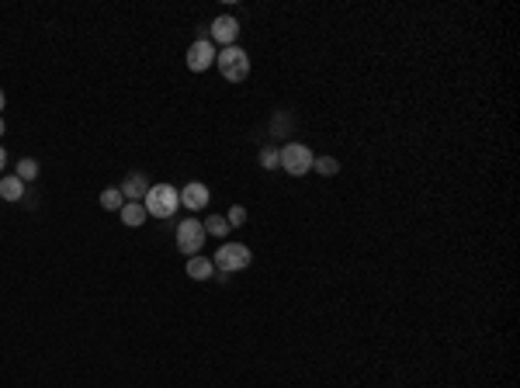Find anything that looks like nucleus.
I'll list each match as a JSON object with an SVG mask.
<instances>
[{
    "mask_svg": "<svg viewBox=\"0 0 520 388\" xmlns=\"http://www.w3.org/2000/svg\"><path fill=\"white\" fill-rule=\"evenodd\" d=\"M146 205V215H157V219H170L181 205V191L170 188V184H149V194L142 198Z\"/></svg>",
    "mask_w": 520,
    "mask_h": 388,
    "instance_id": "f257e3e1",
    "label": "nucleus"
},
{
    "mask_svg": "<svg viewBox=\"0 0 520 388\" xmlns=\"http://www.w3.org/2000/svg\"><path fill=\"white\" fill-rule=\"evenodd\" d=\"M215 63L222 69V76H226L229 84H243L247 76H250V56L239 49V45H226L219 56H215Z\"/></svg>",
    "mask_w": 520,
    "mask_h": 388,
    "instance_id": "f03ea898",
    "label": "nucleus"
},
{
    "mask_svg": "<svg viewBox=\"0 0 520 388\" xmlns=\"http://www.w3.org/2000/svg\"><path fill=\"white\" fill-rule=\"evenodd\" d=\"M278 153H281V170L292 173V177H305V173L312 170V163H316L312 149L302 146V142H285Z\"/></svg>",
    "mask_w": 520,
    "mask_h": 388,
    "instance_id": "7ed1b4c3",
    "label": "nucleus"
},
{
    "mask_svg": "<svg viewBox=\"0 0 520 388\" xmlns=\"http://www.w3.org/2000/svg\"><path fill=\"white\" fill-rule=\"evenodd\" d=\"M250 246H243V243H222L219 246V253L212 257L215 263V270H222V274H232V270H243V267H250Z\"/></svg>",
    "mask_w": 520,
    "mask_h": 388,
    "instance_id": "20e7f679",
    "label": "nucleus"
},
{
    "mask_svg": "<svg viewBox=\"0 0 520 388\" xmlns=\"http://www.w3.org/2000/svg\"><path fill=\"white\" fill-rule=\"evenodd\" d=\"M174 239H177V250H181L184 257H198V250L205 246V226L195 222V219H184V222H177Z\"/></svg>",
    "mask_w": 520,
    "mask_h": 388,
    "instance_id": "39448f33",
    "label": "nucleus"
},
{
    "mask_svg": "<svg viewBox=\"0 0 520 388\" xmlns=\"http://www.w3.org/2000/svg\"><path fill=\"white\" fill-rule=\"evenodd\" d=\"M236 38H239V21L229 18V14L215 18V21L208 25V42H212V45L219 42V45L226 49V45H236Z\"/></svg>",
    "mask_w": 520,
    "mask_h": 388,
    "instance_id": "423d86ee",
    "label": "nucleus"
},
{
    "mask_svg": "<svg viewBox=\"0 0 520 388\" xmlns=\"http://www.w3.org/2000/svg\"><path fill=\"white\" fill-rule=\"evenodd\" d=\"M215 56H219V49H215L208 38H198L195 45L188 49V69H191V73H205L208 66L215 63Z\"/></svg>",
    "mask_w": 520,
    "mask_h": 388,
    "instance_id": "0eeeda50",
    "label": "nucleus"
},
{
    "mask_svg": "<svg viewBox=\"0 0 520 388\" xmlns=\"http://www.w3.org/2000/svg\"><path fill=\"white\" fill-rule=\"evenodd\" d=\"M208 198H212L208 188H205V184H198V181H191V184L181 191V205H184V208H191V212H201V208L208 205Z\"/></svg>",
    "mask_w": 520,
    "mask_h": 388,
    "instance_id": "6e6552de",
    "label": "nucleus"
},
{
    "mask_svg": "<svg viewBox=\"0 0 520 388\" xmlns=\"http://www.w3.org/2000/svg\"><path fill=\"white\" fill-rule=\"evenodd\" d=\"M118 191H122L125 201H142V198L149 194V181H146L142 173H129V177L122 181V188H118Z\"/></svg>",
    "mask_w": 520,
    "mask_h": 388,
    "instance_id": "1a4fd4ad",
    "label": "nucleus"
},
{
    "mask_svg": "<svg viewBox=\"0 0 520 388\" xmlns=\"http://www.w3.org/2000/svg\"><path fill=\"white\" fill-rule=\"evenodd\" d=\"M118 215H122V222H125L129 229H139L142 222H146V205H142V201H125Z\"/></svg>",
    "mask_w": 520,
    "mask_h": 388,
    "instance_id": "9d476101",
    "label": "nucleus"
},
{
    "mask_svg": "<svg viewBox=\"0 0 520 388\" xmlns=\"http://www.w3.org/2000/svg\"><path fill=\"white\" fill-rule=\"evenodd\" d=\"M212 274H215V263H212L208 257H201V253H198V257H188V278H195V281H208Z\"/></svg>",
    "mask_w": 520,
    "mask_h": 388,
    "instance_id": "9b49d317",
    "label": "nucleus"
},
{
    "mask_svg": "<svg viewBox=\"0 0 520 388\" xmlns=\"http://www.w3.org/2000/svg\"><path fill=\"white\" fill-rule=\"evenodd\" d=\"M0 198H4V201H21V198H25V181L4 177V181H0Z\"/></svg>",
    "mask_w": 520,
    "mask_h": 388,
    "instance_id": "f8f14e48",
    "label": "nucleus"
},
{
    "mask_svg": "<svg viewBox=\"0 0 520 388\" xmlns=\"http://www.w3.org/2000/svg\"><path fill=\"white\" fill-rule=\"evenodd\" d=\"M122 205H125V198H122L118 188H104L101 191V208L104 212H122Z\"/></svg>",
    "mask_w": 520,
    "mask_h": 388,
    "instance_id": "ddd939ff",
    "label": "nucleus"
},
{
    "mask_svg": "<svg viewBox=\"0 0 520 388\" xmlns=\"http://www.w3.org/2000/svg\"><path fill=\"white\" fill-rule=\"evenodd\" d=\"M201 226H205V236H219V239H226V232H229V222L222 215H212V219H205Z\"/></svg>",
    "mask_w": 520,
    "mask_h": 388,
    "instance_id": "4468645a",
    "label": "nucleus"
},
{
    "mask_svg": "<svg viewBox=\"0 0 520 388\" xmlns=\"http://www.w3.org/2000/svg\"><path fill=\"white\" fill-rule=\"evenodd\" d=\"M14 177H18V181H25V184H28V181H35V177H38V163L25 156V160L18 163V173H14Z\"/></svg>",
    "mask_w": 520,
    "mask_h": 388,
    "instance_id": "2eb2a0df",
    "label": "nucleus"
},
{
    "mask_svg": "<svg viewBox=\"0 0 520 388\" xmlns=\"http://www.w3.org/2000/svg\"><path fill=\"white\" fill-rule=\"evenodd\" d=\"M312 170H316V173H323V177H333V173L340 170V163L333 160V156H316V163H312Z\"/></svg>",
    "mask_w": 520,
    "mask_h": 388,
    "instance_id": "dca6fc26",
    "label": "nucleus"
},
{
    "mask_svg": "<svg viewBox=\"0 0 520 388\" xmlns=\"http://www.w3.org/2000/svg\"><path fill=\"white\" fill-rule=\"evenodd\" d=\"M278 163H281V153H278L274 146H267V149L260 153V166H264V170H274Z\"/></svg>",
    "mask_w": 520,
    "mask_h": 388,
    "instance_id": "f3484780",
    "label": "nucleus"
},
{
    "mask_svg": "<svg viewBox=\"0 0 520 388\" xmlns=\"http://www.w3.org/2000/svg\"><path fill=\"white\" fill-rule=\"evenodd\" d=\"M226 222H229V229L243 226V222H247V208H243V205H232V208H229V215H226Z\"/></svg>",
    "mask_w": 520,
    "mask_h": 388,
    "instance_id": "a211bd4d",
    "label": "nucleus"
},
{
    "mask_svg": "<svg viewBox=\"0 0 520 388\" xmlns=\"http://www.w3.org/2000/svg\"><path fill=\"white\" fill-rule=\"evenodd\" d=\"M288 125H292L288 115H278V118H274V132H288Z\"/></svg>",
    "mask_w": 520,
    "mask_h": 388,
    "instance_id": "6ab92c4d",
    "label": "nucleus"
},
{
    "mask_svg": "<svg viewBox=\"0 0 520 388\" xmlns=\"http://www.w3.org/2000/svg\"><path fill=\"white\" fill-rule=\"evenodd\" d=\"M7 166V153H4V146H0V170Z\"/></svg>",
    "mask_w": 520,
    "mask_h": 388,
    "instance_id": "aec40b11",
    "label": "nucleus"
},
{
    "mask_svg": "<svg viewBox=\"0 0 520 388\" xmlns=\"http://www.w3.org/2000/svg\"><path fill=\"white\" fill-rule=\"evenodd\" d=\"M4 101H7V97H4V91H0V111H4Z\"/></svg>",
    "mask_w": 520,
    "mask_h": 388,
    "instance_id": "412c9836",
    "label": "nucleus"
},
{
    "mask_svg": "<svg viewBox=\"0 0 520 388\" xmlns=\"http://www.w3.org/2000/svg\"><path fill=\"white\" fill-rule=\"evenodd\" d=\"M4 129H7V125H4V118H0V135H4Z\"/></svg>",
    "mask_w": 520,
    "mask_h": 388,
    "instance_id": "4be33fe9",
    "label": "nucleus"
}]
</instances>
